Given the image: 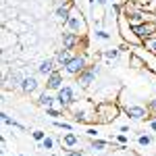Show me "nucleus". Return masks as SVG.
<instances>
[{"label": "nucleus", "mask_w": 156, "mask_h": 156, "mask_svg": "<svg viewBox=\"0 0 156 156\" xmlns=\"http://www.w3.org/2000/svg\"><path fill=\"white\" fill-rule=\"evenodd\" d=\"M121 112H123V106L117 100H100V102H96V119L102 125L117 121L121 117Z\"/></svg>", "instance_id": "1"}, {"label": "nucleus", "mask_w": 156, "mask_h": 156, "mask_svg": "<svg viewBox=\"0 0 156 156\" xmlns=\"http://www.w3.org/2000/svg\"><path fill=\"white\" fill-rule=\"evenodd\" d=\"M117 31L121 34L123 42H125V44H129V48H137V46H142V44H144V40L135 34L133 25L127 21V17H125L123 12L117 15Z\"/></svg>", "instance_id": "2"}, {"label": "nucleus", "mask_w": 156, "mask_h": 156, "mask_svg": "<svg viewBox=\"0 0 156 156\" xmlns=\"http://www.w3.org/2000/svg\"><path fill=\"white\" fill-rule=\"evenodd\" d=\"M65 29H69V31H73V34H77L79 37H85V34H87V21H85L83 12H81V9H79L77 4H73L71 17H69L67 25H65Z\"/></svg>", "instance_id": "3"}, {"label": "nucleus", "mask_w": 156, "mask_h": 156, "mask_svg": "<svg viewBox=\"0 0 156 156\" xmlns=\"http://www.w3.org/2000/svg\"><path fill=\"white\" fill-rule=\"evenodd\" d=\"M100 73H102V69H100V65L94 60V62H90V65L85 67L83 73L77 75V81H75V83H77V87H81V90H87V87H92V85L96 83Z\"/></svg>", "instance_id": "4"}, {"label": "nucleus", "mask_w": 156, "mask_h": 156, "mask_svg": "<svg viewBox=\"0 0 156 156\" xmlns=\"http://www.w3.org/2000/svg\"><path fill=\"white\" fill-rule=\"evenodd\" d=\"M90 65V60H87V54L85 52H75V56H73L67 65H65V75H69V77H77L79 73L85 71V67Z\"/></svg>", "instance_id": "5"}, {"label": "nucleus", "mask_w": 156, "mask_h": 156, "mask_svg": "<svg viewBox=\"0 0 156 156\" xmlns=\"http://www.w3.org/2000/svg\"><path fill=\"white\" fill-rule=\"evenodd\" d=\"M75 102H77V90H75V85H67L65 83L58 92H56V104H58V108L69 110Z\"/></svg>", "instance_id": "6"}, {"label": "nucleus", "mask_w": 156, "mask_h": 156, "mask_svg": "<svg viewBox=\"0 0 156 156\" xmlns=\"http://www.w3.org/2000/svg\"><path fill=\"white\" fill-rule=\"evenodd\" d=\"M123 112L127 115V119H131V121H150V119H154V117L150 115L148 106H140V104L123 106Z\"/></svg>", "instance_id": "7"}, {"label": "nucleus", "mask_w": 156, "mask_h": 156, "mask_svg": "<svg viewBox=\"0 0 156 156\" xmlns=\"http://www.w3.org/2000/svg\"><path fill=\"white\" fill-rule=\"evenodd\" d=\"M81 40H83V37H79L77 34H73L69 29H62V31H60V46H62V48L77 50L79 44H81Z\"/></svg>", "instance_id": "8"}, {"label": "nucleus", "mask_w": 156, "mask_h": 156, "mask_svg": "<svg viewBox=\"0 0 156 156\" xmlns=\"http://www.w3.org/2000/svg\"><path fill=\"white\" fill-rule=\"evenodd\" d=\"M21 92H23L25 96H31V94H36L37 90H40V81H37V75H31V73H27L23 77V81H21V87H19Z\"/></svg>", "instance_id": "9"}, {"label": "nucleus", "mask_w": 156, "mask_h": 156, "mask_svg": "<svg viewBox=\"0 0 156 156\" xmlns=\"http://www.w3.org/2000/svg\"><path fill=\"white\" fill-rule=\"evenodd\" d=\"M62 85H65L62 69H56V71H52L48 77H46V90H50V92H58Z\"/></svg>", "instance_id": "10"}, {"label": "nucleus", "mask_w": 156, "mask_h": 156, "mask_svg": "<svg viewBox=\"0 0 156 156\" xmlns=\"http://www.w3.org/2000/svg\"><path fill=\"white\" fill-rule=\"evenodd\" d=\"M58 67H56V60L54 56H48V58H42L40 60V65H37V75L40 77H48L52 71H56Z\"/></svg>", "instance_id": "11"}, {"label": "nucleus", "mask_w": 156, "mask_h": 156, "mask_svg": "<svg viewBox=\"0 0 156 156\" xmlns=\"http://www.w3.org/2000/svg\"><path fill=\"white\" fill-rule=\"evenodd\" d=\"M71 9H73V4H60V6H56L54 9V21L65 27L67 21H69V17H71Z\"/></svg>", "instance_id": "12"}, {"label": "nucleus", "mask_w": 156, "mask_h": 156, "mask_svg": "<svg viewBox=\"0 0 156 156\" xmlns=\"http://www.w3.org/2000/svg\"><path fill=\"white\" fill-rule=\"evenodd\" d=\"M73 56H75V52H73V50L62 48V46H60V48L54 52V60H56V67H58V69H65V65H67V62H69Z\"/></svg>", "instance_id": "13"}, {"label": "nucleus", "mask_w": 156, "mask_h": 156, "mask_svg": "<svg viewBox=\"0 0 156 156\" xmlns=\"http://www.w3.org/2000/svg\"><path fill=\"white\" fill-rule=\"evenodd\" d=\"M133 29H135V34L142 37V40L152 37V36H156V21H146V23L137 25V27H133Z\"/></svg>", "instance_id": "14"}, {"label": "nucleus", "mask_w": 156, "mask_h": 156, "mask_svg": "<svg viewBox=\"0 0 156 156\" xmlns=\"http://www.w3.org/2000/svg\"><path fill=\"white\" fill-rule=\"evenodd\" d=\"M58 144L62 146V148H67V150H73L75 146L79 144V135H77V133H73V131H65L62 135H60Z\"/></svg>", "instance_id": "15"}, {"label": "nucleus", "mask_w": 156, "mask_h": 156, "mask_svg": "<svg viewBox=\"0 0 156 156\" xmlns=\"http://www.w3.org/2000/svg\"><path fill=\"white\" fill-rule=\"evenodd\" d=\"M36 104H37V106H42V108H50L52 104H56V94H52L50 90H44V92H40Z\"/></svg>", "instance_id": "16"}, {"label": "nucleus", "mask_w": 156, "mask_h": 156, "mask_svg": "<svg viewBox=\"0 0 156 156\" xmlns=\"http://www.w3.org/2000/svg\"><path fill=\"white\" fill-rule=\"evenodd\" d=\"M19 34H11V29L9 27H2V50H9L12 46H17V42H19Z\"/></svg>", "instance_id": "17"}, {"label": "nucleus", "mask_w": 156, "mask_h": 156, "mask_svg": "<svg viewBox=\"0 0 156 156\" xmlns=\"http://www.w3.org/2000/svg\"><path fill=\"white\" fill-rule=\"evenodd\" d=\"M129 67H131V69H135V71H142V69H146L148 65H146V60L142 58L140 54L131 52V54H129Z\"/></svg>", "instance_id": "18"}, {"label": "nucleus", "mask_w": 156, "mask_h": 156, "mask_svg": "<svg viewBox=\"0 0 156 156\" xmlns=\"http://www.w3.org/2000/svg\"><path fill=\"white\" fill-rule=\"evenodd\" d=\"M104 2H100V4H94L92 6V19H94V23L96 25H100V21L104 19Z\"/></svg>", "instance_id": "19"}, {"label": "nucleus", "mask_w": 156, "mask_h": 156, "mask_svg": "<svg viewBox=\"0 0 156 156\" xmlns=\"http://www.w3.org/2000/svg\"><path fill=\"white\" fill-rule=\"evenodd\" d=\"M90 148L94 152H104L108 148V140H100V137H92L90 140Z\"/></svg>", "instance_id": "20"}, {"label": "nucleus", "mask_w": 156, "mask_h": 156, "mask_svg": "<svg viewBox=\"0 0 156 156\" xmlns=\"http://www.w3.org/2000/svg\"><path fill=\"white\" fill-rule=\"evenodd\" d=\"M131 2H135L137 6H142L148 12H156V0H131Z\"/></svg>", "instance_id": "21"}, {"label": "nucleus", "mask_w": 156, "mask_h": 156, "mask_svg": "<svg viewBox=\"0 0 156 156\" xmlns=\"http://www.w3.org/2000/svg\"><path fill=\"white\" fill-rule=\"evenodd\" d=\"M142 48L148 50V52H150L152 56H156V36L146 37V40H144V44H142Z\"/></svg>", "instance_id": "22"}, {"label": "nucleus", "mask_w": 156, "mask_h": 156, "mask_svg": "<svg viewBox=\"0 0 156 156\" xmlns=\"http://www.w3.org/2000/svg\"><path fill=\"white\" fill-rule=\"evenodd\" d=\"M0 117H2V123H4V125H9V127H17V129H23V131H25L23 125H21V123H17L15 119H11V115H9V112H2Z\"/></svg>", "instance_id": "23"}, {"label": "nucleus", "mask_w": 156, "mask_h": 156, "mask_svg": "<svg viewBox=\"0 0 156 156\" xmlns=\"http://www.w3.org/2000/svg\"><path fill=\"white\" fill-rule=\"evenodd\" d=\"M102 56L106 60H117L121 56V48H106V50H102Z\"/></svg>", "instance_id": "24"}, {"label": "nucleus", "mask_w": 156, "mask_h": 156, "mask_svg": "<svg viewBox=\"0 0 156 156\" xmlns=\"http://www.w3.org/2000/svg\"><path fill=\"white\" fill-rule=\"evenodd\" d=\"M152 142H154V137H152V135H148V133H137V144L142 146V148H148V146L152 144Z\"/></svg>", "instance_id": "25"}, {"label": "nucleus", "mask_w": 156, "mask_h": 156, "mask_svg": "<svg viewBox=\"0 0 156 156\" xmlns=\"http://www.w3.org/2000/svg\"><path fill=\"white\" fill-rule=\"evenodd\" d=\"M54 146H56V140H54V137H50V135H46V137H44V142H40V144H37V148H42V150H54Z\"/></svg>", "instance_id": "26"}, {"label": "nucleus", "mask_w": 156, "mask_h": 156, "mask_svg": "<svg viewBox=\"0 0 156 156\" xmlns=\"http://www.w3.org/2000/svg\"><path fill=\"white\" fill-rule=\"evenodd\" d=\"M54 127H56V129H62V131H73V125L71 123H65V121H54Z\"/></svg>", "instance_id": "27"}, {"label": "nucleus", "mask_w": 156, "mask_h": 156, "mask_svg": "<svg viewBox=\"0 0 156 156\" xmlns=\"http://www.w3.org/2000/svg\"><path fill=\"white\" fill-rule=\"evenodd\" d=\"M44 110H46V115H48V117H54V119H58V117H62V112H65V110H62V108H44Z\"/></svg>", "instance_id": "28"}, {"label": "nucleus", "mask_w": 156, "mask_h": 156, "mask_svg": "<svg viewBox=\"0 0 156 156\" xmlns=\"http://www.w3.org/2000/svg\"><path fill=\"white\" fill-rule=\"evenodd\" d=\"M19 40H21V44H36V42H37V36H34V34H29V36L21 34V36H19Z\"/></svg>", "instance_id": "29"}, {"label": "nucleus", "mask_w": 156, "mask_h": 156, "mask_svg": "<svg viewBox=\"0 0 156 156\" xmlns=\"http://www.w3.org/2000/svg\"><path fill=\"white\" fill-rule=\"evenodd\" d=\"M31 137H34V142L40 144V142H44V137H46V131H42V129H36V131H31Z\"/></svg>", "instance_id": "30"}, {"label": "nucleus", "mask_w": 156, "mask_h": 156, "mask_svg": "<svg viewBox=\"0 0 156 156\" xmlns=\"http://www.w3.org/2000/svg\"><path fill=\"white\" fill-rule=\"evenodd\" d=\"M146 106H148V110H150V115H152V117H156V98H152Z\"/></svg>", "instance_id": "31"}, {"label": "nucleus", "mask_w": 156, "mask_h": 156, "mask_svg": "<svg viewBox=\"0 0 156 156\" xmlns=\"http://www.w3.org/2000/svg\"><path fill=\"white\" fill-rule=\"evenodd\" d=\"M96 37L98 40H110V34L104 31V29H96Z\"/></svg>", "instance_id": "32"}, {"label": "nucleus", "mask_w": 156, "mask_h": 156, "mask_svg": "<svg viewBox=\"0 0 156 156\" xmlns=\"http://www.w3.org/2000/svg\"><path fill=\"white\" fill-rule=\"evenodd\" d=\"M115 140H117V142H119L121 146H125L127 142H129V137H127L125 133H119V135H115Z\"/></svg>", "instance_id": "33"}, {"label": "nucleus", "mask_w": 156, "mask_h": 156, "mask_svg": "<svg viewBox=\"0 0 156 156\" xmlns=\"http://www.w3.org/2000/svg\"><path fill=\"white\" fill-rule=\"evenodd\" d=\"M87 137H90V140H92V137H98V129H94V127H87Z\"/></svg>", "instance_id": "34"}, {"label": "nucleus", "mask_w": 156, "mask_h": 156, "mask_svg": "<svg viewBox=\"0 0 156 156\" xmlns=\"http://www.w3.org/2000/svg\"><path fill=\"white\" fill-rule=\"evenodd\" d=\"M67 156H85L81 150H67Z\"/></svg>", "instance_id": "35"}, {"label": "nucleus", "mask_w": 156, "mask_h": 156, "mask_svg": "<svg viewBox=\"0 0 156 156\" xmlns=\"http://www.w3.org/2000/svg\"><path fill=\"white\" fill-rule=\"evenodd\" d=\"M150 129H152V131H156V119L150 121Z\"/></svg>", "instance_id": "36"}, {"label": "nucleus", "mask_w": 156, "mask_h": 156, "mask_svg": "<svg viewBox=\"0 0 156 156\" xmlns=\"http://www.w3.org/2000/svg\"><path fill=\"white\" fill-rule=\"evenodd\" d=\"M129 131V125H121V133H127Z\"/></svg>", "instance_id": "37"}, {"label": "nucleus", "mask_w": 156, "mask_h": 156, "mask_svg": "<svg viewBox=\"0 0 156 156\" xmlns=\"http://www.w3.org/2000/svg\"><path fill=\"white\" fill-rule=\"evenodd\" d=\"M87 2H90V4L94 6V4H100V2H104V0H87Z\"/></svg>", "instance_id": "38"}, {"label": "nucleus", "mask_w": 156, "mask_h": 156, "mask_svg": "<svg viewBox=\"0 0 156 156\" xmlns=\"http://www.w3.org/2000/svg\"><path fill=\"white\" fill-rule=\"evenodd\" d=\"M75 2H77V0H73V4H75Z\"/></svg>", "instance_id": "39"}, {"label": "nucleus", "mask_w": 156, "mask_h": 156, "mask_svg": "<svg viewBox=\"0 0 156 156\" xmlns=\"http://www.w3.org/2000/svg\"><path fill=\"white\" fill-rule=\"evenodd\" d=\"M2 156H9V154H2Z\"/></svg>", "instance_id": "40"}, {"label": "nucleus", "mask_w": 156, "mask_h": 156, "mask_svg": "<svg viewBox=\"0 0 156 156\" xmlns=\"http://www.w3.org/2000/svg\"><path fill=\"white\" fill-rule=\"evenodd\" d=\"M52 156H56V154H52Z\"/></svg>", "instance_id": "41"}, {"label": "nucleus", "mask_w": 156, "mask_h": 156, "mask_svg": "<svg viewBox=\"0 0 156 156\" xmlns=\"http://www.w3.org/2000/svg\"><path fill=\"white\" fill-rule=\"evenodd\" d=\"M19 156H23V154H19Z\"/></svg>", "instance_id": "42"}]
</instances>
